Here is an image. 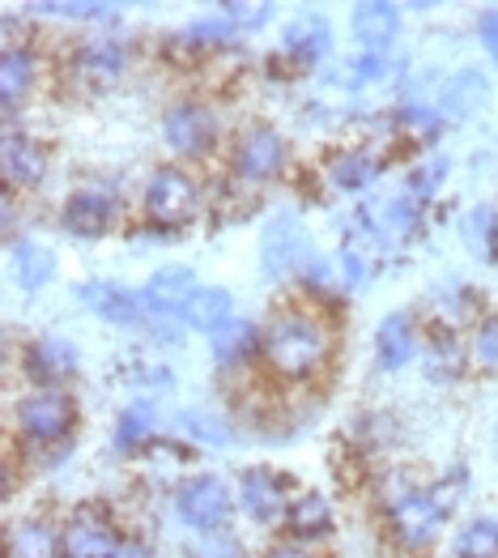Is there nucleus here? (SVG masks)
<instances>
[{"mask_svg": "<svg viewBox=\"0 0 498 558\" xmlns=\"http://www.w3.org/2000/svg\"><path fill=\"white\" fill-rule=\"evenodd\" d=\"M265 363L286 379L312 375L328 354V328L307 312H281L265 325Z\"/></svg>", "mask_w": 498, "mask_h": 558, "instance_id": "nucleus-1", "label": "nucleus"}, {"mask_svg": "<svg viewBox=\"0 0 498 558\" xmlns=\"http://www.w3.org/2000/svg\"><path fill=\"white\" fill-rule=\"evenodd\" d=\"M444 515H448V508H444V499L435 490H405V495H397L388 504L392 533H397V542L409 546V550L430 546L435 533L444 529Z\"/></svg>", "mask_w": 498, "mask_h": 558, "instance_id": "nucleus-2", "label": "nucleus"}, {"mask_svg": "<svg viewBox=\"0 0 498 558\" xmlns=\"http://www.w3.org/2000/svg\"><path fill=\"white\" fill-rule=\"evenodd\" d=\"M175 512L196 533H218L230 515V486L218 473H196V477H187L180 486Z\"/></svg>", "mask_w": 498, "mask_h": 558, "instance_id": "nucleus-3", "label": "nucleus"}, {"mask_svg": "<svg viewBox=\"0 0 498 558\" xmlns=\"http://www.w3.org/2000/svg\"><path fill=\"white\" fill-rule=\"evenodd\" d=\"M73 418H77V410H73V401H69L60 388H35V392H26V397L17 401V426H22V435L35 439V444H56V439H64V435L73 430Z\"/></svg>", "mask_w": 498, "mask_h": 558, "instance_id": "nucleus-4", "label": "nucleus"}, {"mask_svg": "<svg viewBox=\"0 0 498 558\" xmlns=\"http://www.w3.org/2000/svg\"><path fill=\"white\" fill-rule=\"evenodd\" d=\"M196 201H201V192L180 167H158L145 184V214L162 227H183L196 214Z\"/></svg>", "mask_w": 498, "mask_h": 558, "instance_id": "nucleus-5", "label": "nucleus"}, {"mask_svg": "<svg viewBox=\"0 0 498 558\" xmlns=\"http://www.w3.org/2000/svg\"><path fill=\"white\" fill-rule=\"evenodd\" d=\"M281 167H286V141L277 129L269 124H256V129H247L239 145H234V175L239 180H247V184H269L281 175Z\"/></svg>", "mask_w": 498, "mask_h": 558, "instance_id": "nucleus-6", "label": "nucleus"}, {"mask_svg": "<svg viewBox=\"0 0 498 558\" xmlns=\"http://www.w3.org/2000/svg\"><path fill=\"white\" fill-rule=\"evenodd\" d=\"M64 558H116L120 555V533L111 529V520L94 508H77V512L64 520Z\"/></svg>", "mask_w": 498, "mask_h": 558, "instance_id": "nucleus-7", "label": "nucleus"}, {"mask_svg": "<svg viewBox=\"0 0 498 558\" xmlns=\"http://www.w3.org/2000/svg\"><path fill=\"white\" fill-rule=\"evenodd\" d=\"M22 372L26 379H35L39 388H60L64 379H73L77 372V345L69 337L44 332L22 350Z\"/></svg>", "mask_w": 498, "mask_h": 558, "instance_id": "nucleus-8", "label": "nucleus"}, {"mask_svg": "<svg viewBox=\"0 0 498 558\" xmlns=\"http://www.w3.org/2000/svg\"><path fill=\"white\" fill-rule=\"evenodd\" d=\"M260 260L269 278H286L303 265H312V239L294 218H272L265 239H260Z\"/></svg>", "mask_w": 498, "mask_h": 558, "instance_id": "nucleus-9", "label": "nucleus"}, {"mask_svg": "<svg viewBox=\"0 0 498 558\" xmlns=\"http://www.w3.org/2000/svg\"><path fill=\"white\" fill-rule=\"evenodd\" d=\"M162 129H167V145L175 154H183V158H201L218 141V120H214V111L205 102H180V107H171Z\"/></svg>", "mask_w": 498, "mask_h": 558, "instance_id": "nucleus-10", "label": "nucleus"}, {"mask_svg": "<svg viewBox=\"0 0 498 558\" xmlns=\"http://www.w3.org/2000/svg\"><path fill=\"white\" fill-rule=\"evenodd\" d=\"M196 290H201V286H196V274H192V269L167 265V269H158L154 278L141 286V299H145L149 316H158V320H175V316H187Z\"/></svg>", "mask_w": 498, "mask_h": 558, "instance_id": "nucleus-11", "label": "nucleus"}, {"mask_svg": "<svg viewBox=\"0 0 498 558\" xmlns=\"http://www.w3.org/2000/svg\"><path fill=\"white\" fill-rule=\"evenodd\" d=\"M111 222H116V201L102 187L73 192L64 201V209H60V227L73 234V239H102V234L111 231Z\"/></svg>", "mask_w": 498, "mask_h": 558, "instance_id": "nucleus-12", "label": "nucleus"}, {"mask_svg": "<svg viewBox=\"0 0 498 558\" xmlns=\"http://www.w3.org/2000/svg\"><path fill=\"white\" fill-rule=\"evenodd\" d=\"M124 64H129V56H124L120 44H86L73 56L69 73H73V82L86 94H98V90H111L124 77Z\"/></svg>", "mask_w": 498, "mask_h": 558, "instance_id": "nucleus-13", "label": "nucleus"}, {"mask_svg": "<svg viewBox=\"0 0 498 558\" xmlns=\"http://www.w3.org/2000/svg\"><path fill=\"white\" fill-rule=\"evenodd\" d=\"M239 504L247 508L252 520H260V524H272L277 515H286L290 504H286V482H281V473H272V469H247V473L239 477Z\"/></svg>", "mask_w": 498, "mask_h": 558, "instance_id": "nucleus-14", "label": "nucleus"}, {"mask_svg": "<svg viewBox=\"0 0 498 558\" xmlns=\"http://www.w3.org/2000/svg\"><path fill=\"white\" fill-rule=\"evenodd\" d=\"M77 294L86 299L90 312H98L111 325H145V316H149L141 290H124V286H111V281H86Z\"/></svg>", "mask_w": 498, "mask_h": 558, "instance_id": "nucleus-15", "label": "nucleus"}, {"mask_svg": "<svg viewBox=\"0 0 498 558\" xmlns=\"http://www.w3.org/2000/svg\"><path fill=\"white\" fill-rule=\"evenodd\" d=\"M0 167H4V184L9 187H35L47 171L44 145L26 133H4L0 141Z\"/></svg>", "mask_w": 498, "mask_h": 558, "instance_id": "nucleus-16", "label": "nucleus"}, {"mask_svg": "<svg viewBox=\"0 0 498 558\" xmlns=\"http://www.w3.org/2000/svg\"><path fill=\"white\" fill-rule=\"evenodd\" d=\"M350 31H354V39H359L366 51H379L384 44L397 39L401 13H397V4H388V0H363V4L350 9Z\"/></svg>", "mask_w": 498, "mask_h": 558, "instance_id": "nucleus-17", "label": "nucleus"}, {"mask_svg": "<svg viewBox=\"0 0 498 558\" xmlns=\"http://www.w3.org/2000/svg\"><path fill=\"white\" fill-rule=\"evenodd\" d=\"M417 354V328H413V316L405 312H392L384 325L375 328V359L384 372H401L405 363H413Z\"/></svg>", "mask_w": 498, "mask_h": 558, "instance_id": "nucleus-18", "label": "nucleus"}, {"mask_svg": "<svg viewBox=\"0 0 498 558\" xmlns=\"http://www.w3.org/2000/svg\"><path fill=\"white\" fill-rule=\"evenodd\" d=\"M4 555L9 558H64L60 533L44 520H17L4 537Z\"/></svg>", "mask_w": 498, "mask_h": 558, "instance_id": "nucleus-19", "label": "nucleus"}, {"mask_svg": "<svg viewBox=\"0 0 498 558\" xmlns=\"http://www.w3.org/2000/svg\"><path fill=\"white\" fill-rule=\"evenodd\" d=\"M281 44H286L290 56H299L303 64H319L332 51V31H328V22L319 13H303V17L290 22V31H286Z\"/></svg>", "mask_w": 498, "mask_h": 558, "instance_id": "nucleus-20", "label": "nucleus"}, {"mask_svg": "<svg viewBox=\"0 0 498 558\" xmlns=\"http://www.w3.org/2000/svg\"><path fill=\"white\" fill-rule=\"evenodd\" d=\"M35 86V51L26 47H4L0 56V102L4 111H13Z\"/></svg>", "mask_w": 498, "mask_h": 558, "instance_id": "nucleus-21", "label": "nucleus"}, {"mask_svg": "<svg viewBox=\"0 0 498 558\" xmlns=\"http://www.w3.org/2000/svg\"><path fill=\"white\" fill-rule=\"evenodd\" d=\"M183 320L201 332H222L227 325H234V294L222 286H201Z\"/></svg>", "mask_w": 498, "mask_h": 558, "instance_id": "nucleus-22", "label": "nucleus"}, {"mask_svg": "<svg viewBox=\"0 0 498 558\" xmlns=\"http://www.w3.org/2000/svg\"><path fill=\"white\" fill-rule=\"evenodd\" d=\"M9 260H13V274L22 281V290H44L51 274H56V256L35 239H13L9 243Z\"/></svg>", "mask_w": 498, "mask_h": 558, "instance_id": "nucleus-23", "label": "nucleus"}, {"mask_svg": "<svg viewBox=\"0 0 498 558\" xmlns=\"http://www.w3.org/2000/svg\"><path fill=\"white\" fill-rule=\"evenodd\" d=\"M375 175H379V158L366 149H341L328 158V180L341 192H363L375 184Z\"/></svg>", "mask_w": 498, "mask_h": 558, "instance_id": "nucleus-24", "label": "nucleus"}, {"mask_svg": "<svg viewBox=\"0 0 498 558\" xmlns=\"http://www.w3.org/2000/svg\"><path fill=\"white\" fill-rule=\"evenodd\" d=\"M260 345H265V332L256 325H247V320H234V325H227L222 332H214V359H218L222 367H239V363L252 359Z\"/></svg>", "mask_w": 498, "mask_h": 558, "instance_id": "nucleus-25", "label": "nucleus"}, {"mask_svg": "<svg viewBox=\"0 0 498 558\" xmlns=\"http://www.w3.org/2000/svg\"><path fill=\"white\" fill-rule=\"evenodd\" d=\"M286 524H290V537H299V542H316V537H324V533H332V508L324 504V495H303V499L290 504Z\"/></svg>", "mask_w": 498, "mask_h": 558, "instance_id": "nucleus-26", "label": "nucleus"}, {"mask_svg": "<svg viewBox=\"0 0 498 558\" xmlns=\"http://www.w3.org/2000/svg\"><path fill=\"white\" fill-rule=\"evenodd\" d=\"M464 243L477 256H495L498 252V214L490 205L469 209V218H464Z\"/></svg>", "mask_w": 498, "mask_h": 558, "instance_id": "nucleus-27", "label": "nucleus"}, {"mask_svg": "<svg viewBox=\"0 0 498 558\" xmlns=\"http://www.w3.org/2000/svg\"><path fill=\"white\" fill-rule=\"evenodd\" d=\"M460 558H498V520H469L456 537Z\"/></svg>", "mask_w": 498, "mask_h": 558, "instance_id": "nucleus-28", "label": "nucleus"}, {"mask_svg": "<svg viewBox=\"0 0 498 558\" xmlns=\"http://www.w3.org/2000/svg\"><path fill=\"white\" fill-rule=\"evenodd\" d=\"M145 439H154V410L149 405H129L120 422H116V448H136V444H145Z\"/></svg>", "mask_w": 498, "mask_h": 558, "instance_id": "nucleus-29", "label": "nucleus"}, {"mask_svg": "<svg viewBox=\"0 0 498 558\" xmlns=\"http://www.w3.org/2000/svg\"><path fill=\"white\" fill-rule=\"evenodd\" d=\"M482 98H486L482 73H460L452 86H448V94H444L448 111H473V107H482Z\"/></svg>", "mask_w": 498, "mask_h": 558, "instance_id": "nucleus-30", "label": "nucleus"}, {"mask_svg": "<svg viewBox=\"0 0 498 558\" xmlns=\"http://www.w3.org/2000/svg\"><path fill=\"white\" fill-rule=\"evenodd\" d=\"M426 367H430V379H435V375L452 379V375L464 367V354H460V345H456L452 337H439V341L430 345V359H426Z\"/></svg>", "mask_w": 498, "mask_h": 558, "instance_id": "nucleus-31", "label": "nucleus"}, {"mask_svg": "<svg viewBox=\"0 0 498 558\" xmlns=\"http://www.w3.org/2000/svg\"><path fill=\"white\" fill-rule=\"evenodd\" d=\"M444 180H448V158H435V162H426L422 171L409 175V196H413V201H426V196L439 192Z\"/></svg>", "mask_w": 498, "mask_h": 558, "instance_id": "nucleus-32", "label": "nucleus"}, {"mask_svg": "<svg viewBox=\"0 0 498 558\" xmlns=\"http://www.w3.org/2000/svg\"><path fill=\"white\" fill-rule=\"evenodd\" d=\"M192 558H243V546H239V537L218 529V533H205L192 542Z\"/></svg>", "mask_w": 498, "mask_h": 558, "instance_id": "nucleus-33", "label": "nucleus"}, {"mask_svg": "<svg viewBox=\"0 0 498 558\" xmlns=\"http://www.w3.org/2000/svg\"><path fill=\"white\" fill-rule=\"evenodd\" d=\"M473 350H477V359L486 363V367H495L498 372V316H486L477 332H473Z\"/></svg>", "mask_w": 498, "mask_h": 558, "instance_id": "nucleus-34", "label": "nucleus"}, {"mask_svg": "<svg viewBox=\"0 0 498 558\" xmlns=\"http://www.w3.org/2000/svg\"><path fill=\"white\" fill-rule=\"evenodd\" d=\"M272 17V4H227V22L234 31H252V26H265Z\"/></svg>", "mask_w": 498, "mask_h": 558, "instance_id": "nucleus-35", "label": "nucleus"}, {"mask_svg": "<svg viewBox=\"0 0 498 558\" xmlns=\"http://www.w3.org/2000/svg\"><path fill=\"white\" fill-rule=\"evenodd\" d=\"M477 31H482V44H486V51L498 60V9H486V13H482Z\"/></svg>", "mask_w": 498, "mask_h": 558, "instance_id": "nucleus-36", "label": "nucleus"}, {"mask_svg": "<svg viewBox=\"0 0 498 558\" xmlns=\"http://www.w3.org/2000/svg\"><path fill=\"white\" fill-rule=\"evenodd\" d=\"M116 558H154V550H149V546H141V542H124Z\"/></svg>", "mask_w": 498, "mask_h": 558, "instance_id": "nucleus-37", "label": "nucleus"}, {"mask_svg": "<svg viewBox=\"0 0 498 558\" xmlns=\"http://www.w3.org/2000/svg\"><path fill=\"white\" fill-rule=\"evenodd\" d=\"M269 558H312L303 546H277V550H269Z\"/></svg>", "mask_w": 498, "mask_h": 558, "instance_id": "nucleus-38", "label": "nucleus"}]
</instances>
